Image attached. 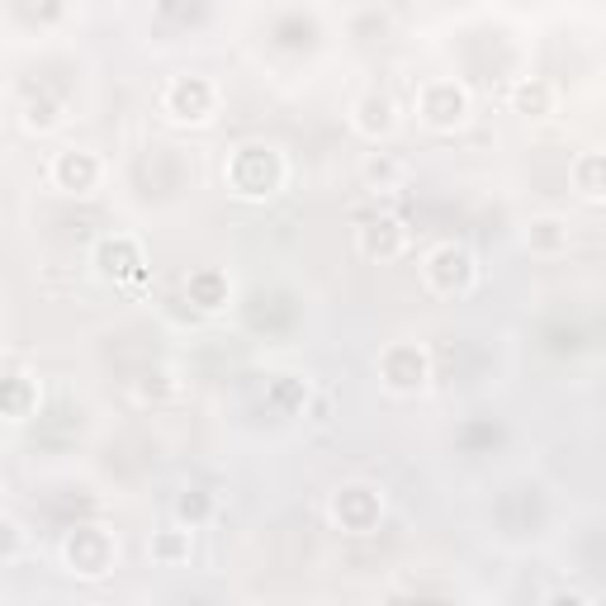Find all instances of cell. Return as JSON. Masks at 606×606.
<instances>
[{"label": "cell", "instance_id": "cell-4", "mask_svg": "<svg viewBox=\"0 0 606 606\" xmlns=\"http://www.w3.org/2000/svg\"><path fill=\"white\" fill-rule=\"evenodd\" d=\"M597 166H602V161L588 157L583 161V171H578V176H583V195H602V190H597Z\"/></svg>", "mask_w": 606, "mask_h": 606}, {"label": "cell", "instance_id": "cell-2", "mask_svg": "<svg viewBox=\"0 0 606 606\" xmlns=\"http://www.w3.org/2000/svg\"><path fill=\"white\" fill-rule=\"evenodd\" d=\"M464 109H469V100H464L460 86H450V81H436V86L422 90V114H427L431 124H460Z\"/></svg>", "mask_w": 606, "mask_h": 606}, {"label": "cell", "instance_id": "cell-3", "mask_svg": "<svg viewBox=\"0 0 606 606\" xmlns=\"http://www.w3.org/2000/svg\"><path fill=\"white\" fill-rule=\"evenodd\" d=\"M53 176L67 185V190H86V185H95V176H100V166H95V157L90 152H62L53 166Z\"/></svg>", "mask_w": 606, "mask_h": 606}, {"label": "cell", "instance_id": "cell-1", "mask_svg": "<svg viewBox=\"0 0 606 606\" xmlns=\"http://www.w3.org/2000/svg\"><path fill=\"white\" fill-rule=\"evenodd\" d=\"M166 105H171V114L176 119H209L214 114V86L209 81H199V76H180V81H171V90H166Z\"/></svg>", "mask_w": 606, "mask_h": 606}]
</instances>
